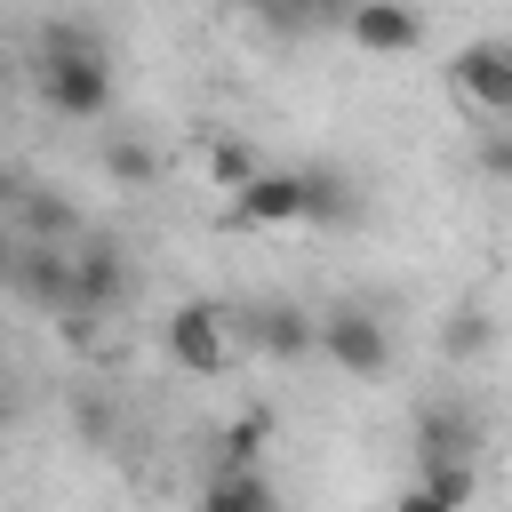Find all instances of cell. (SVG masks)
I'll use <instances>...</instances> for the list:
<instances>
[{
  "mask_svg": "<svg viewBox=\"0 0 512 512\" xmlns=\"http://www.w3.org/2000/svg\"><path fill=\"white\" fill-rule=\"evenodd\" d=\"M96 160H104V176H112V184H136V192L160 176V160H152V144H144V136H104V152H96Z\"/></svg>",
  "mask_w": 512,
  "mask_h": 512,
  "instance_id": "e0dca14e",
  "label": "cell"
},
{
  "mask_svg": "<svg viewBox=\"0 0 512 512\" xmlns=\"http://www.w3.org/2000/svg\"><path fill=\"white\" fill-rule=\"evenodd\" d=\"M416 480H424L448 512H464V504L480 496V456H416Z\"/></svg>",
  "mask_w": 512,
  "mask_h": 512,
  "instance_id": "9a60e30c",
  "label": "cell"
},
{
  "mask_svg": "<svg viewBox=\"0 0 512 512\" xmlns=\"http://www.w3.org/2000/svg\"><path fill=\"white\" fill-rule=\"evenodd\" d=\"M32 56H104V64H112V48H104V32H96L88 16H48L40 40H32Z\"/></svg>",
  "mask_w": 512,
  "mask_h": 512,
  "instance_id": "2e32d148",
  "label": "cell"
},
{
  "mask_svg": "<svg viewBox=\"0 0 512 512\" xmlns=\"http://www.w3.org/2000/svg\"><path fill=\"white\" fill-rule=\"evenodd\" d=\"M256 168H264V160H256V152H248L240 136H216V144H208V176H216L224 192H240V184H248Z\"/></svg>",
  "mask_w": 512,
  "mask_h": 512,
  "instance_id": "d6986e66",
  "label": "cell"
},
{
  "mask_svg": "<svg viewBox=\"0 0 512 512\" xmlns=\"http://www.w3.org/2000/svg\"><path fill=\"white\" fill-rule=\"evenodd\" d=\"M240 232L248 224H304V168H256L240 192H232V208H224Z\"/></svg>",
  "mask_w": 512,
  "mask_h": 512,
  "instance_id": "9c48e42d",
  "label": "cell"
},
{
  "mask_svg": "<svg viewBox=\"0 0 512 512\" xmlns=\"http://www.w3.org/2000/svg\"><path fill=\"white\" fill-rule=\"evenodd\" d=\"M72 424H80V440H88V448H112V408H104L96 392H80V400H72Z\"/></svg>",
  "mask_w": 512,
  "mask_h": 512,
  "instance_id": "ffe728a7",
  "label": "cell"
},
{
  "mask_svg": "<svg viewBox=\"0 0 512 512\" xmlns=\"http://www.w3.org/2000/svg\"><path fill=\"white\" fill-rule=\"evenodd\" d=\"M472 160H480V176L512 184V120H480L472 128Z\"/></svg>",
  "mask_w": 512,
  "mask_h": 512,
  "instance_id": "ac0fdd59",
  "label": "cell"
},
{
  "mask_svg": "<svg viewBox=\"0 0 512 512\" xmlns=\"http://www.w3.org/2000/svg\"><path fill=\"white\" fill-rule=\"evenodd\" d=\"M360 184L336 168V160H320V168H304V224H320V232H344V224H360Z\"/></svg>",
  "mask_w": 512,
  "mask_h": 512,
  "instance_id": "8fae6325",
  "label": "cell"
},
{
  "mask_svg": "<svg viewBox=\"0 0 512 512\" xmlns=\"http://www.w3.org/2000/svg\"><path fill=\"white\" fill-rule=\"evenodd\" d=\"M8 208H16V240H48V248H80L88 240V224H80V208L64 200V192H48V184H8Z\"/></svg>",
  "mask_w": 512,
  "mask_h": 512,
  "instance_id": "30bf717a",
  "label": "cell"
},
{
  "mask_svg": "<svg viewBox=\"0 0 512 512\" xmlns=\"http://www.w3.org/2000/svg\"><path fill=\"white\" fill-rule=\"evenodd\" d=\"M448 88L472 120H512V40H464L448 56Z\"/></svg>",
  "mask_w": 512,
  "mask_h": 512,
  "instance_id": "8992f818",
  "label": "cell"
},
{
  "mask_svg": "<svg viewBox=\"0 0 512 512\" xmlns=\"http://www.w3.org/2000/svg\"><path fill=\"white\" fill-rule=\"evenodd\" d=\"M344 40L360 56H416L424 48V16H416V0H360L344 16Z\"/></svg>",
  "mask_w": 512,
  "mask_h": 512,
  "instance_id": "ba28073f",
  "label": "cell"
},
{
  "mask_svg": "<svg viewBox=\"0 0 512 512\" xmlns=\"http://www.w3.org/2000/svg\"><path fill=\"white\" fill-rule=\"evenodd\" d=\"M72 264H80V320H88V328L136 296V272H128V256H120L104 232H88V240L72 248Z\"/></svg>",
  "mask_w": 512,
  "mask_h": 512,
  "instance_id": "52a82bcc",
  "label": "cell"
},
{
  "mask_svg": "<svg viewBox=\"0 0 512 512\" xmlns=\"http://www.w3.org/2000/svg\"><path fill=\"white\" fill-rule=\"evenodd\" d=\"M200 512H280V488L256 472H208L200 480Z\"/></svg>",
  "mask_w": 512,
  "mask_h": 512,
  "instance_id": "4fadbf2b",
  "label": "cell"
},
{
  "mask_svg": "<svg viewBox=\"0 0 512 512\" xmlns=\"http://www.w3.org/2000/svg\"><path fill=\"white\" fill-rule=\"evenodd\" d=\"M8 288H16V304H32V312L64 320L72 336H88V320H80V264H72V248L16 240V248H8Z\"/></svg>",
  "mask_w": 512,
  "mask_h": 512,
  "instance_id": "6da1fadb",
  "label": "cell"
},
{
  "mask_svg": "<svg viewBox=\"0 0 512 512\" xmlns=\"http://www.w3.org/2000/svg\"><path fill=\"white\" fill-rule=\"evenodd\" d=\"M232 320H240V344H248L256 360L296 368V360L320 352V312H304V304H288V296H256V304H240Z\"/></svg>",
  "mask_w": 512,
  "mask_h": 512,
  "instance_id": "5b68a950",
  "label": "cell"
},
{
  "mask_svg": "<svg viewBox=\"0 0 512 512\" xmlns=\"http://www.w3.org/2000/svg\"><path fill=\"white\" fill-rule=\"evenodd\" d=\"M432 344H440V360L448 368H464V360H480L488 344H496V320H488V304H456L440 328H432Z\"/></svg>",
  "mask_w": 512,
  "mask_h": 512,
  "instance_id": "5bb4252c",
  "label": "cell"
},
{
  "mask_svg": "<svg viewBox=\"0 0 512 512\" xmlns=\"http://www.w3.org/2000/svg\"><path fill=\"white\" fill-rule=\"evenodd\" d=\"M264 440H272V408H240V416L216 432L208 472H256V464H264Z\"/></svg>",
  "mask_w": 512,
  "mask_h": 512,
  "instance_id": "7c38bea8",
  "label": "cell"
},
{
  "mask_svg": "<svg viewBox=\"0 0 512 512\" xmlns=\"http://www.w3.org/2000/svg\"><path fill=\"white\" fill-rule=\"evenodd\" d=\"M32 88L56 120H104L112 112V64L104 56H32Z\"/></svg>",
  "mask_w": 512,
  "mask_h": 512,
  "instance_id": "277c9868",
  "label": "cell"
},
{
  "mask_svg": "<svg viewBox=\"0 0 512 512\" xmlns=\"http://www.w3.org/2000/svg\"><path fill=\"white\" fill-rule=\"evenodd\" d=\"M392 512H448V504H440V496H432V488H424V480H408V488H400V496H392Z\"/></svg>",
  "mask_w": 512,
  "mask_h": 512,
  "instance_id": "44dd1931",
  "label": "cell"
},
{
  "mask_svg": "<svg viewBox=\"0 0 512 512\" xmlns=\"http://www.w3.org/2000/svg\"><path fill=\"white\" fill-rule=\"evenodd\" d=\"M160 344H168V360L184 376H224L232 352H240V320L224 304H176L168 328H160Z\"/></svg>",
  "mask_w": 512,
  "mask_h": 512,
  "instance_id": "3957f363",
  "label": "cell"
},
{
  "mask_svg": "<svg viewBox=\"0 0 512 512\" xmlns=\"http://www.w3.org/2000/svg\"><path fill=\"white\" fill-rule=\"evenodd\" d=\"M320 360H328L336 376H352V384L392 376V328H384V312H368V304H328V312H320Z\"/></svg>",
  "mask_w": 512,
  "mask_h": 512,
  "instance_id": "7a4b0ae2",
  "label": "cell"
}]
</instances>
